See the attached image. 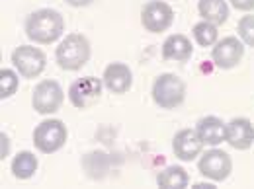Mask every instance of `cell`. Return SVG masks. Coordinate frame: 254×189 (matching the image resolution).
I'll return each instance as SVG.
<instances>
[{"mask_svg": "<svg viewBox=\"0 0 254 189\" xmlns=\"http://www.w3.org/2000/svg\"><path fill=\"white\" fill-rule=\"evenodd\" d=\"M12 64L22 78H37L47 64V57L33 45H20L12 51Z\"/></svg>", "mask_w": 254, "mask_h": 189, "instance_id": "52a82bcc", "label": "cell"}, {"mask_svg": "<svg viewBox=\"0 0 254 189\" xmlns=\"http://www.w3.org/2000/svg\"><path fill=\"white\" fill-rule=\"evenodd\" d=\"M237 32H239V37H241V41H243L245 45L254 47V14L243 16V18L239 20Z\"/></svg>", "mask_w": 254, "mask_h": 189, "instance_id": "44dd1931", "label": "cell"}, {"mask_svg": "<svg viewBox=\"0 0 254 189\" xmlns=\"http://www.w3.org/2000/svg\"><path fill=\"white\" fill-rule=\"evenodd\" d=\"M102 80L112 94H126L133 86V72L126 63H110L104 70Z\"/></svg>", "mask_w": 254, "mask_h": 189, "instance_id": "4fadbf2b", "label": "cell"}, {"mask_svg": "<svg viewBox=\"0 0 254 189\" xmlns=\"http://www.w3.org/2000/svg\"><path fill=\"white\" fill-rule=\"evenodd\" d=\"M237 10H243V12H251L254 10V0H229Z\"/></svg>", "mask_w": 254, "mask_h": 189, "instance_id": "7402d4cb", "label": "cell"}, {"mask_svg": "<svg viewBox=\"0 0 254 189\" xmlns=\"http://www.w3.org/2000/svg\"><path fill=\"white\" fill-rule=\"evenodd\" d=\"M68 131L61 119H45L33 131V144L41 154H53L66 144Z\"/></svg>", "mask_w": 254, "mask_h": 189, "instance_id": "277c9868", "label": "cell"}, {"mask_svg": "<svg viewBox=\"0 0 254 189\" xmlns=\"http://www.w3.org/2000/svg\"><path fill=\"white\" fill-rule=\"evenodd\" d=\"M225 141L237 150H249L254 144V125L247 117H235L227 123Z\"/></svg>", "mask_w": 254, "mask_h": 189, "instance_id": "7c38bea8", "label": "cell"}, {"mask_svg": "<svg viewBox=\"0 0 254 189\" xmlns=\"http://www.w3.org/2000/svg\"><path fill=\"white\" fill-rule=\"evenodd\" d=\"M190 184V176L182 166H168L157 176V186L162 189H184Z\"/></svg>", "mask_w": 254, "mask_h": 189, "instance_id": "e0dca14e", "label": "cell"}, {"mask_svg": "<svg viewBox=\"0 0 254 189\" xmlns=\"http://www.w3.org/2000/svg\"><path fill=\"white\" fill-rule=\"evenodd\" d=\"M64 101V92L59 82L55 80H41L32 94L33 109L41 115H51L61 109Z\"/></svg>", "mask_w": 254, "mask_h": 189, "instance_id": "5b68a950", "label": "cell"}, {"mask_svg": "<svg viewBox=\"0 0 254 189\" xmlns=\"http://www.w3.org/2000/svg\"><path fill=\"white\" fill-rule=\"evenodd\" d=\"M18 86H20L18 74L14 70H10V68H2L0 70V97L2 99L12 97V95L16 94Z\"/></svg>", "mask_w": 254, "mask_h": 189, "instance_id": "ffe728a7", "label": "cell"}, {"mask_svg": "<svg viewBox=\"0 0 254 189\" xmlns=\"http://www.w3.org/2000/svg\"><path fill=\"white\" fill-rule=\"evenodd\" d=\"M172 22H174V10L170 4L162 0H151L141 10V24L147 32H166L172 26Z\"/></svg>", "mask_w": 254, "mask_h": 189, "instance_id": "9c48e42d", "label": "cell"}, {"mask_svg": "<svg viewBox=\"0 0 254 189\" xmlns=\"http://www.w3.org/2000/svg\"><path fill=\"white\" fill-rule=\"evenodd\" d=\"M102 88H104V80L96 78V76H84V78H76L70 86H68V99L76 109H90L102 97Z\"/></svg>", "mask_w": 254, "mask_h": 189, "instance_id": "8992f818", "label": "cell"}, {"mask_svg": "<svg viewBox=\"0 0 254 189\" xmlns=\"http://www.w3.org/2000/svg\"><path fill=\"white\" fill-rule=\"evenodd\" d=\"M193 189H215V186H211V184H195Z\"/></svg>", "mask_w": 254, "mask_h": 189, "instance_id": "d4e9b609", "label": "cell"}, {"mask_svg": "<svg viewBox=\"0 0 254 189\" xmlns=\"http://www.w3.org/2000/svg\"><path fill=\"white\" fill-rule=\"evenodd\" d=\"M26 35L33 43L51 45L55 43L64 32V20L61 12L53 8H41L32 12L26 18Z\"/></svg>", "mask_w": 254, "mask_h": 189, "instance_id": "6da1fadb", "label": "cell"}, {"mask_svg": "<svg viewBox=\"0 0 254 189\" xmlns=\"http://www.w3.org/2000/svg\"><path fill=\"white\" fill-rule=\"evenodd\" d=\"M197 170L203 178H207L211 182H225L231 176L233 160L225 150L211 148V150L201 152V158L197 162Z\"/></svg>", "mask_w": 254, "mask_h": 189, "instance_id": "ba28073f", "label": "cell"}, {"mask_svg": "<svg viewBox=\"0 0 254 189\" xmlns=\"http://www.w3.org/2000/svg\"><path fill=\"white\" fill-rule=\"evenodd\" d=\"M90 55L92 47L88 37L82 33H68L55 51V61L63 70H80L90 61Z\"/></svg>", "mask_w": 254, "mask_h": 189, "instance_id": "7a4b0ae2", "label": "cell"}, {"mask_svg": "<svg viewBox=\"0 0 254 189\" xmlns=\"http://www.w3.org/2000/svg\"><path fill=\"white\" fill-rule=\"evenodd\" d=\"M203 146L205 144L197 137L195 129H182L172 139V150H174L176 158L182 160V162H191L197 156H201Z\"/></svg>", "mask_w": 254, "mask_h": 189, "instance_id": "8fae6325", "label": "cell"}, {"mask_svg": "<svg viewBox=\"0 0 254 189\" xmlns=\"http://www.w3.org/2000/svg\"><path fill=\"white\" fill-rule=\"evenodd\" d=\"M191 53H193L191 41L182 33H172L162 43V59L164 61L186 63V61H190Z\"/></svg>", "mask_w": 254, "mask_h": 189, "instance_id": "5bb4252c", "label": "cell"}, {"mask_svg": "<svg viewBox=\"0 0 254 189\" xmlns=\"http://www.w3.org/2000/svg\"><path fill=\"white\" fill-rule=\"evenodd\" d=\"M225 129H227V123H223V119L215 117V115L201 117L195 123L197 137L201 139L203 144H209V146H217L225 141Z\"/></svg>", "mask_w": 254, "mask_h": 189, "instance_id": "9a60e30c", "label": "cell"}, {"mask_svg": "<svg viewBox=\"0 0 254 189\" xmlns=\"http://www.w3.org/2000/svg\"><path fill=\"white\" fill-rule=\"evenodd\" d=\"M243 55H245V43L235 35L223 37L211 49V61L217 68H223V70L235 68L243 61Z\"/></svg>", "mask_w": 254, "mask_h": 189, "instance_id": "30bf717a", "label": "cell"}, {"mask_svg": "<svg viewBox=\"0 0 254 189\" xmlns=\"http://www.w3.org/2000/svg\"><path fill=\"white\" fill-rule=\"evenodd\" d=\"M153 99L160 109H176L186 97V84L172 72H164L153 82Z\"/></svg>", "mask_w": 254, "mask_h": 189, "instance_id": "3957f363", "label": "cell"}, {"mask_svg": "<svg viewBox=\"0 0 254 189\" xmlns=\"http://www.w3.org/2000/svg\"><path fill=\"white\" fill-rule=\"evenodd\" d=\"M37 168H39V162H37L35 154L30 150L18 152L12 160V176L16 180H30L37 172Z\"/></svg>", "mask_w": 254, "mask_h": 189, "instance_id": "ac0fdd59", "label": "cell"}, {"mask_svg": "<svg viewBox=\"0 0 254 189\" xmlns=\"http://www.w3.org/2000/svg\"><path fill=\"white\" fill-rule=\"evenodd\" d=\"M0 141H2V152H0V156L4 160V158L8 156V150H10V141H8V137L4 133H0Z\"/></svg>", "mask_w": 254, "mask_h": 189, "instance_id": "603a6c76", "label": "cell"}, {"mask_svg": "<svg viewBox=\"0 0 254 189\" xmlns=\"http://www.w3.org/2000/svg\"><path fill=\"white\" fill-rule=\"evenodd\" d=\"M197 12L201 20L211 22L215 26H221L229 20V4L227 0H199Z\"/></svg>", "mask_w": 254, "mask_h": 189, "instance_id": "2e32d148", "label": "cell"}, {"mask_svg": "<svg viewBox=\"0 0 254 189\" xmlns=\"http://www.w3.org/2000/svg\"><path fill=\"white\" fill-rule=\"evenodd\" d=\"M66 4H70V6H74V8H82V6H88V4H92L94 0H64Z\"/></svg>", "mask_w": 254, "mask_h": 189, "instance_id": "cb8c5ba5", "label": "cell"}, {"mask_svg": "<svg viewBox=\"0 0 254 189\" xmlns=\"http://www.w3.org/2000/svg\"><path fill=\"white\" fill-rule=\"evenodd\" d=\"M191 35L195 39V43L199 47H213L217 43V37H219V32H217V26L211 24V22H197L191 30Z\"/></svg>", "mask_w": 254, "mask_h": 189, "instance_id": "d6986e66", "label": "cell"}]
</instances>
